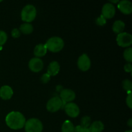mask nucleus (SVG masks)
Returning <instances> with one entry per match:
<instances>
[{
  "instance_id": "1",
  "label": "nucleus",
  "mask_w": 132,
  "mask_h": 132,
  "mask_svg": "<svg viewBox=\"0 0 132 132\" xmlns=\"http://www.w3.org/2000/svg\"><path fill=\"white\" fill-rule=\"evenodd\" d=\"M6 124L10 128L13 130H19L24 126L26 119L24 116L19 112H10L5 119Z\"/></svg>"
},
{
  "instance_id": "2",
  "label": "nucleus",
  "mask_w": 132,
  "mask_h": 132,
  "mask_svg": "<svg viewBox=\"0 0 132 132\" xmlns=\"http://www.w3.org/2000/svg\"><path fill=\"white\" fill-rule=\"evenodd\" d=\"M47 50L52 52H58L63 49L64 46V41L59 37L54 36L47 40L45 44Z\"/></svg>"
},
{
  "instance_id": "3",
  "label": "nucleus",
  "mask_w": 132,
  "mask_h": 132,
  "mask_svg": "<svg viewBox=\"0 0 132 132\" xmlns=\"http://www.w3.org/2000/svg\"><path fill=\"white\" fill-rule=\"evenodd\" d=\"M36 14H37L36 9L34 5L30 4L27 5L22 9L21 14L22 20L27 23H30L36 18Z\"/></svg>"
},
{
  "instance_id": "4",
  "label": "nucleus",
  "mask_w": 132,
  "mask_h": 132,
  "mask_svg": "<svg viewBox=\"0 0 132 132\" xmlns=\"http://www.w3.org/2000/svg\"><path fill=\"white\" fill-rule=\"evenodd\" d=\"M43 128L41 121L36 118L29 119L24 125L26 132H42Z\"/></svg>"
},
{
  "instance_id": "5",
  "label": "nucleus",
  "mask_w": 132,
  "mask_h": 132,
  "mask_svg": "<svg viewBox=\"0 0 132 132\" xmlns=\"http://www.w3.org/2000/svg\"><path fill=\"white\" fill-rule=\"evenodd\" d=\"M63 106V103L59 97H53L48 101L46 109L50 112H55Z\"/></svg>"
},
{
  "instance_id": "6",
  "label": "nucleus",
  "mask_w": 132,
  "mask_h": 132,
  "mask_svg": "<svg viewBox=\"0 0 132 132\" xmlns=\"http://www.w3.org/2000/svg\"><path fill=\"white\" fill-rule=\"evenodd\" d=\"M116 41L119 46L122 47L130 46L132 43V36L128 32H122L117 35Z\"/></svg>"
},
{
  "instance_id": "7",
  "label": "nucleus",
  "mask_w": 132,
  "mask_h": 132,
  "mask_svg": "<svg viewBox=\"0 0 132 132\" xmlns=\"http://www.w3.org/2000/svg\"><path fill=\"white\" fill-rule=\"evenodd\" d=\"M64 108L67 115L71 117H76L79 114V108L74 103L70 102V103H67L64 106Z\"/></svg>"
},
{
  "instance_id": "8",
  "label": "nucleus",
  "mask_w": 132,
  "mask_h": 132,
  "mask_svg": "<svg viewBox=\"0 0 132 132\" xmlns=\"http://www.w3.org/2000/svg\"><path fill=\"white\" fill-rule=\"evenodd\" d=\"M77 66L82 71H86L91 66V61L86 54H83L79 56L77 60Z\"/></svg>"
},
{
  "instance_id": "9",
  "label": "nucleus",
  "mask_w": 132,
  "mask_h": 132,
  "mask_svg": "<svg viewBox=\"0 0 132 132\" xmlns=\"http://www.w3.org/2000/svg\"><path fill=\"white\" fill-rule=\"evenodd\" d=\"M116 14V8L113 4L107 3L104 4L102 9V15L105 19H110L113 18Z\"/></svg>"
},
{
  "instance_id": "10",
  "label": "nucleus",
  "mask_w": 132,
  "mask_h": 132,
  "mask_svg": "<svg viewBox=\"0 0 132 132\" xmlns=\"http://www.w3.org/2000/svg\"><path fill=\"white\" fill-rule=\"evenodd\" d=\"M43 62L39 57H33L28 63L29 68L34 72H39L43 68Z\"/></svg>"
},
{
  "instance_id": "11",
  "label": "nucleus",
  "mask_w": 132,
  "mask_h": 132,
  "mask_svg": "<svg viewBox=\"0 0 132 132\" xmlns=\"http://www.w3.org/2000/svg\"><path fill=\"white\" fill-rule=\"evenodd\" d=\"M61 99L64 103H70L76 98V93L70 89H64L60 93Z\"/></svg>"
},
{
  "instance_id": "12",
  "label": "nucleus",
  "mask_w": 132,
  "mask_h": 132,
  "mask_svg": "<svg viewBox=\"0 0 132 132\" xmlns=\"http://www.w3.org/2000/svg\"><path fill=\"white\" fill-rule=\"evenodd\" d=\"M117 7L121 12L125 14H130L132 12V3L128 0H122L119 1Z\"/></svg>"
},
{
  "instance_id": "13",
  "label": "nucleus",
  "mask_w": 132,
  "mask_h": 132,
  "mask_svg": "<svg viewBox=\"0 0 132 132\" xmlns=\"http://www.w3.org/2000/svg\"><path fill=\"white\" fill-rule=\"evenodd\" d=\"M13 90L10 86L5 85L1 86L0 88V97L4 100L10 99L13 95Z\"/></svg>"
},
{
  "instance_id": "14",
  "label": "nucleus",
  "mask_w": 132,
  "mask_h": 132,
  "mask_svg": "<svg viewBox=\"0 0 132 132\" xmlns=\"http://www.w3.org/2000/svg\"><path fill=\"white\" fill-rule=\"evenodd\" d=\"M59 70H60V65L58 63V62L54 61L51 62L48 65L47 70V73L50 76H56L59 73Z\"/></svg>"
},
{
  "instance_id": "15",
  "label": "nucleus",
  "mask_w": 132,
  "mask_h": 132,
  "mask_svg": "<svg viewBox=\"0 0 132 132\" xmlns=\"http://www.w3.org/2000/svg\"><path fill=\"white\" fill-rule=\"evenodd\" d=\"M104 124L100 121H94L89 126V130L91 132H101L104 130Z\"/></svg>"
},
{
  "instance_id": "16",
  "label": "nucleus",
  "mask_w": 132,
  "mask_h": 132,
  "mask_svg": "<svg viewBox=\"0 0 132 132\" xmlns=\"http://www.w3.org/2000/svg\"><path fill=\"white\" fill-rule=\"evenodd\" d=\"M47 52V48H46L45 45L43 44H39L36 45L35 47L34 53L36 57H43L45 55Z\"/></svg>"
},
{
  "instance_id": "17",
  "label": "nucleus",
  "mask_w": 132,
  "mask_h": 132,
  "mask_svg": "<svg viewBox=\"0 0 132 132\" xmlns=\"http://www.w3.org/2000/svg\"><path fill=\"white\" fill-rule=\"evenodd\" d=\"M125 28V24L122 21L117 20L114 22L112 27L113 31L116 34L122 33Z\"/></svg>"
},
{
  "instance_id": "18",
  "label": "nucleus",
  "mask_w": 132,
  "mask_h": 132,
  "mask_svg": "<svg viewBox=\"0 0 132 132\" xmlns=\"http://www.w3.org/2000/svg\"><path fill=\"white\" fill-rule=\"evenodd\" d=\"M61 131L62 132H75V127L70 121L67 120L62 125Z\"/></svg>"
},
{
  "instance_id": "19",
  "label": "nucleus",
  "mask_w": 132,
  "mask_h": 132,
  "mask_svg": "<svg viewBox=\"0 0 132 132\" xmlns=\"http://www.w3.org/2000/svg\"><path fill=\"white\" fill-rule=\"evenodd\" d=\"M33 26L30 23H24L20 26L19 31L24 34H29L33 31Z\"/></svg>"
},
{
  "instance_id": "20",
  "label": "nucleus",
  "mask_w": 132,
  "mask_h": 132,
  "mask_svg": "<svg viewBox=\"0 0 132 132\" xmlns=\"http://www.w3.org/2000/svg\"><path fill=\"white\" fill-rule=\"evenodd\" d=\"M91 125V119L89 116H84L81 120V125L80 126L82 128H88L89 126Z\"/></svg>"
},
{
  "instance_id": "21",
  "label": "nucleus",
  "mask_w": 132,
  "mask_h": 132,
  "mask_svg": "<svg viewBox=\"0 0 132 132\" xmlns=\"http://www.w3.org/2000/svg\"><path fill=\"white\" fill-rule=\"evenodd\" d=\"M124 57L128 63L132 61V48L131 47L127 48L124 52Z\"/></svg>"
},
{
  "instance_id": "22",
  "label": "nucleus",
  "mask_w": 132,
  "mask_h": 132,
  "mask_svg": "<svg viewBox=\"0 0 132 132\" xmlns=\"http://www.w3.org/2000/svg\"><path fill=\"white\" fill-rule=\"evenodd\" d=\"M122 87L125 90L128 92V94L131 92L132 89V82L129 79H125L122 81Z\"/></svg>"
},
{
  "instance_id": "23",
  "label": "nucleus",
  "mask_w": 132,
  "mask_h": 132,
  "mask_svg": "<svg viewBox=\"0 0 132 132\" xmlns=\"http://www.w3.org/2000/svg\"><path fill=\"white\" fill-rule=\"evenodd\" d=\"M7 40V34L5 31L0 30V46L6 43Z\"/></svg>"
},
{
  "instance_id": "24",
  "label": "nucleus",
  "mask_w": 132,
  "mask_h": 132,
  "mask_svg": "<svg viewBox=\"0 0 132 132\" xmlns=\"http://www.w3.org/2000/svg\"><path fill=\"white\" fill-rule=\"evenodd\" d=\"M96 23H97V24H99V25L103 26V25H104L106 23V19L103 16V15H101V16L99 17V18L97 19Z\"/></svg>"
},
{
  "instance_id": "25",
  "label": "nucleus",
  "mask_w": 132,
  "mask_h": 132,
  "mask_svg": "<svg viewBox=\"0 0 132 132\" xmlns=\"http://www.w3.org/2000/svg\"><path fill=\"white\" fill-rule=\"evenodd\" d=\"M131 97H132L131 92L128 94L127 97H126V104H127V105L128 106V107L130 108V109H131V108H132V99H131Z\"/></svg>"
},
{
  "instance_id": "26",
  "label": "nucleus",
  "mask_w": 132,
  "mask_h": 132,
  "mask_svg": "<svg viewBox=\"0 0 132 132\" xmlns=\"http://www.w3.org/2000/svg\"><path fill=\"white\" fill-rule=\"evenodd\" d=\"M75 132H91L89 128L81 127L80 125L77 126L75 128Z\"/></svg>"
},
{
  "instance_id": "27",
  "label": "nucleus",
  "mask_w": 132,
  "mask_h": 132,
  "mask_svg": "<svg viewBox=\"0 0 132 132\" xmlns=\"http://www.w3.org/2000/svg\"><path fill=\"white\" fill-rule=\"evenodd\" d=\"M50 80V76H49L47 73H44L41 77V81H42L43 83H47Z\"/></svg>"
},
{
  "instance_id": "28",
  "label": "nucleus",
  "mask_w": 132,
  "mask_h": 132,
  "mask_svg": "<svg viewBox=\"0 0 132 132\" xmlns=\"http://www.w3.org/2000/svg\"><path fill=\"white\" fill-rule=\"evenodd\" d=\"M12 36L13 37H19L20 36V31L19 30H18V28H14V29L12 30Z\"/></svg>"
},
{
  "instance_id": "29",
  "label": "nucleus",
  "mask_w": 132,
  "mask_h": 132,
  "mask_svg": "<svg viewBox=\"0 0 132 132\" xmlns=\"http://www.w3.org/2000/svg\"><path fill=\"white\" fill-rule=\"evenodd\" d=\"M124 68H125V70L127 72H131L132 71V65L130 63H126Z\"/></svg>"
},
{
  "instance_id": "30",
  "label": "nucleus",
  "mask_w": 132,
  "mask_h": 132,
  "mask_svg": "<svg viewBox=\"0 0 132 132\" xmlns=\"http://www.w3.org/2000/svg\"><path fill=\"white\" fill-rule=\"evenodd\" d=\"M128 125L130 127H131L132 126V119H130L128 120Z\"/></svg>"
},
{
  "instance_id": "31",
  "label": "nucleus",
  "mask_w": 132,
  "mask_h": 132,
  "mask_svg": "<svg viewBox=\"0 0 132 132\" xmlns=\"http://www.w3.org/2000/svg\"><path fill=\"white\" fill-rule=\"evenodd\" d=\"M110 1L112 3H117V2H119L118 0H117V1Z\"/></svg>"
},
{
  "instance_id": "32",
  "label": "nucleus",
  "mask_w": 132,
  "mask_h": 132,
  "mask_svg": "<svg viewBox=\"0 0 132 132\" xmlns=\"http://www.w3.org/2000/svg\"><path fill=\"white\" fill-rule=\"evenodd\" d=\"M125 132H132V130H127V131H126Z\"/></svg>"
},
{
  "instance_id": "33",
  "label": "nucleus",
  "mask_w": 132,
  "mask_h": 132,
  "mask_svg": "<svg viewBox=\"0 0 132 132\" xmlns=\"http://www.w3.org/2000/svg\"><path fill=\"white\" fill-rule=\"evenodd\" d=\"M1 49H2V48H1V46H0V50H1Z\"/></svg>"
}]
</instances>
